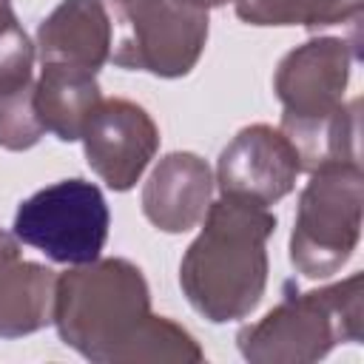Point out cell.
I'll return each mask as SVG.
<instances>
[{
  "label": "cell",
  "instance_id": "cell-12",
  "mask_svg": "<svg viewBox=\"0 0 364 364\" xmlns=\"http://www.w3.org/2000/svg\"><path fill=\"white\" fill-rule=\"evenodd\" d=\"M102 94L97 85V71L46 63L40 80L34 82V108L48 134L63 142L82 136L85 122L100 105Z\"/></svg>",
  "mask_w": 364,
  "mask_h": 364
},
{
  "label": "cell",
  "instance_id": "cell-14",
  "mask_svg": "<svg viewBox=\"0 0 364 364\" xmlns=\"http://www.w3.org/2000/svg\"><path fill=\"white\" fill-rule=\"evenodd\" d=\"M54 270L11 259L0 264V338H20L54 321Z\"/></svg>",
  "mask_w": 364,
  "mask_h": 364
},
{
  "label": "cell",
  "instance_id": "cell-3",
  "mask_svg": "<svg viewBox=\"0 0 364 364\" xmlns=\"http://www.w3.org/2000/svg\"><path fill=\"white\" fill-rule=\"evenodd\" d=\"M364 279H350L290 293L264 318L239 330L236 341L253 364H307L324 358L336 344L361 341L364 333Z\"/></svg>",
  "mask_w": 364,
  "mask_h": 364
},
{
  "label": "cell",
  "instance_id": "cell-2",
  "mask_svg": "<svg viewBox=\"0 0 364 364\" xmlns=\"http://www.w3.org/2000/svg\"><path fill=\"white\" fill-rule=\"evenodd\" d=\"M148 316V282L142 270L125 259H94L57 276V333L88 361L111 364Z\"/></svg>",
  "mask_w": 364,
  "mask_h": 364
},
{
  "label": "cell",
  "instance_id": "cell-6",
  "mask_svg": "<svg viewBox=\"0 0 364 364\" xmlns=\"http://www.w3.org/2000/svg\"><path fill=\"white\" fill-rule=\"evenodd\" d=\"M108 205L85 179H63L31 193L14 213V236L60 264L100 259L108 239Z\"/></svg>",
  "mask_w": 364,
  "mask_h": 364
},
{
  "label": "cell",
  "instance_id": "cell-8",
  "mask_svg": "<svg viewBox=\"0 0 364 364\" xmlns=\"http://www.w3.org/2000/svg\"><path fill=\"white\" fill-rule=\"evenodd\" d=\"M301 173V162L290 139L270 125H247L222 151L216 182L222 193L245 196L259 205H273L287 196Z\"/></svg>",
  "mask_w": 364,
  "mask_h": 364
},
{
  "label": "cell",
  "instance_id": "cell-20",
  "mask_svg": "<svg viewBox=\"0 0 364 364\" xmlns=\"http://www.w3.org/2000/svg\"><path fill=\"white\" fill-rule=\"evenodd\" d=\"M17 26V14L11 9V0H0V37Z\"/></svg>",
  "mask_w": 364,
  "mask_h": 364
},
{
  "label": "cell",
  "instance_id": "cell-1",
  "mask_svg": "<svg viewBox=\"0 0 364 364\" xmlns=\"http://www.w3.org/2000/svg\"><path fill=\"white\" fill-rule=\"evenodd\" d=\"M179 264V284L208 321H236L256 310L267 284V239L276 216L245 196L222 193Z\"/></svg>",
  "mask_w": 364,
  "mask_h": 364
},
{
  "label": "cell",
  "instance_id": "cell-22",
  "mask_svg": "<svg viewBox=\"0 0 364 364\" xmlns=\"http://www.w3.org/2000/svg\"><path fill=\"white\" fill-rule=\"evenodd\" d=\"M117 3H128V0H111V6H117Z\"/></svg>",
  "mask_w": 364,
  "mask_h": 364
},
{
  "label": "cell",
  "instance_id": "cell-5",
  "mask_svg": "<svg viewBox=\"0 0 364 364\" xmlns=\"http://www.w3.org/2000/svg\"><path fill=\"white\" fill-rule=\"evenodd\" d=\"M111 28H117L114 65L156 77H185L202 57L208 11L179 0H128L114 6Z\"/></svg>",
  "mask_w": 364,
  "mask_h": 364
},
{
  "label": "cell",
  "instance_id": "cell-19",
  "mask_svg": "<svg viewBox=\"0 0 364 364\" xmlns=\"http://www.w3.org/2000/svg\"><path fill=\"white\" fill-rule=\"evenodd\" d=\"M11 259H20L17 236H14V233L0 230V264H6V262H11Z\"/></svg>",
  "mask_w": 364,
  "mask_h": 364
},
{
  "label": "cell",
  "instance_id": "cell-10",
  "mask_svg": "<svg viewBox=\"0 0 364 364\" xmlns=\"http://www.w3.org/2000/svg\"><path fill=\"white\" fill-rule=\"evenodd\" d=\"M213 193V176L202 156L176 151L159 159L142 188V210L151 225L165 233H185L196 228Z\"/></svg>",
  "mask_w": 364,
  "mask_h": 364
},
{
  "label": "cell",
  "instance_id": "cell-13",
  "mask_svg": "<svg viewBox=\"0 0 364 364\" xmlns=\"http://www.w3.org/2000/svg\"><path fill=\"white\" fill-rule=\"evenodd\" d=\"M279 131L299 154L301 171H324L358 162V100L324 117H284Z\"/></svg>",
  "mask_w": 364,
  "mask_h": 364
},
{
  "label": "cell",
  "instance_id": "cell-15",
  "mask_svg": "<svg viewBox=\"0 0 364 364\" xmlns=\"http://www.w3.org/2000/svg\"><path fill=\"white\" fill-rule=\"evenodd\" d=\"M236 14L250 26H358L361 0H236Z\"/></svg>",
  "mask_w": 364,
  "mask_h": 364
},
{
  "label": "cell",
  "instance_id": "cell-18",
  "mask_svg": "<svg viewBox=\"0 0 364 364\" xmlns=\"http://www.w3.org/2000/svg\"><path fill=\"white\" fill-rule=\"evenodd\" d=\"M31 65H34V46L17 23L0 37V94H9L31 82Z\"/></svg>",
  "mask_w": 364,
  "mask_h": 364
},
{
  "label": "cell",
  "instance_id": "cell-11",
  "mask_svg": "<svg viewBox=\"0 0 364 364\" xmlns=\"http://www.w3.org/2000/svg\"><path fill=\"white\" fill-rule=\"evenodd\" d=\"M111 31L102 0H63L37 28L40 63L100 71L111 57Z\"/></svg>",
  "mask_w": 364,
  "mask_h": 364
},
{
  "label": "cell",
  "instance_id": "cell-21",
  "mask_svg": "<svg viewBox=\"0 0 364 364\" xmlns=\"http://www.w3.org/2000/svg\"><path fill=\"white\" fill-rule=\"evenodd\" d=\"M179 3H188V6H193V9L208 11V9H213V6H225L228 0H179Z\"/></svg>",
  "mask_w": 364,
  "mask_h": 364
},
{
  "label": "cell",
  "instance_id": "cell-4",
  "mask_svg": "<svg viewBox=\"0 0 364 364\" xmlns=\"http://www.w3.org/2000/svg\"><path fill=\"white\" fill-rule=\"evenodd\" d=\"M361 165L316 171L304 185L290 233V262L307 279L341 270L361 236Z\"/></svg>",
  "mask_w": 364,
  "mask_h": 364
},
{
  "label": "cell",
  "instance_id": "cell-7",
  "mask_svg": "<svg viewBox=\"0 0 364 364\" xmlns=\"http://www.w3.org/2000/svg\"><path fill=\"white\" fill-rule=\"evenodd\" d=\"M80 139L91 171L111 191H131L159 148V131L151 114L119 97L100 100Z\"/></svg>",
  "mask_w": 364,
  "mask_h": 364
},
{
  "label": "cell",
  "instance_id": "cell-9",
  "mask_svg": "<svg viewBox=\"0 0 364 364\" xmlns=\"http://www.w3.org/2000/svg\"><path fill=\"white\" fill-rule=\"evenodd\" d=\"M355 48L336 37L307 40L276 68V97L284 117H324L341 108Z\"/></svg>",
  "mask_w": 364,
  "mask_h": 364
},
{
  "label": "cell",
  "instance_id": "cell-17",
  "mask_svg": "<svg viewBox=\"0 0 364 364\" xmlns=\"http://www.w3.org/2000/svg\"><path fill=\"white\" fill-rule=\"evenodd\" d=\"M46 134L34 108V82L0 94V145L9 151H26Z\"/></svg>",
  "mask_w": 364,
  "mask_h": 364
},
{
  "label": "cell",
  "instance_id": "cell-16",
  "mask_svg": "<svg viewBox=\"0 0 364 364\" xmlns=\"http://www.w3.org/2000/svg\"><path fill=\"white\" fill-rule=\"evenodd\" d=\"M205 353L199 350L196 338L162 316H148L134 336L119 347L114 364H162V361H182L193 364L202 361Z\"/></svg>",
  "mask_w": 364,
  "mask_h": 364
}]
</instances>
